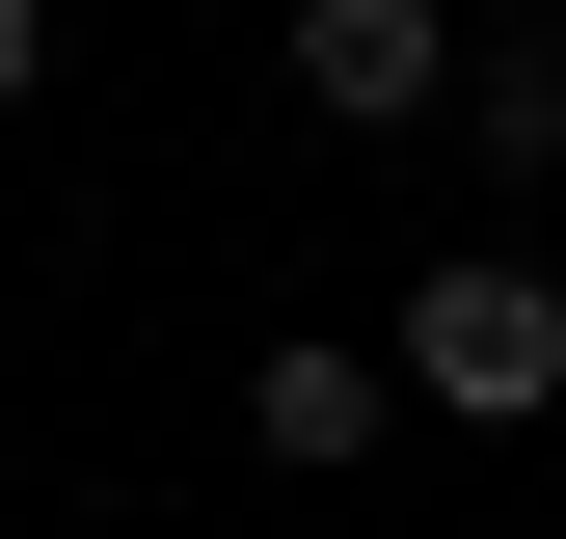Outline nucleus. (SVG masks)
<instances>
[{
	"label": "nucleus",
	"mask_w": 566,
	"mask_h": 539,
	"mask_svg": "<svg viewBox=\"0 0 566 539\" xmlns=\"http://www.w3.org/2000/svg\"><path fill=\"white\" fill-rule=\"evenodd\" d=\"M378 351H405V404H459V432H539V404H566V297L513 243H459V270H405Z\"/></svg>",
	"instance_id": "nucleus-1"
},
{
	"label": "nucleus",
	"mask_w": 566,
	"mask_h": 539,
	"mask_svg": "<svg viewBox=\"0 0 566 539\" xmlns=\"http://www.w3.org/2000/svg\"><path fill=\"white\" fill-rule=\"evenodd\" d=\"M297 108H324V135L459 108V28H432V0H297Z\"/></svg>",
	"instance_id": "nucleus-2"
},
{
	"label": "nucleus",
	"mask_w": 566,
	"mask_h": 539,
	"mask_svg": "<svg viewBox=\"0 0 566 539\" xmlns=\"http://www.w3.org/2000/svg\"><path fill=\"white\" fill-rule=\"evenodd\" d=\"M243 432H270V458H378V432H405V351H324V324H297V351L243 378Z\"/></svg>",
	"instance_id": "nucleus-3"
},
{
	"label": "nucleus",
	"mask_w": 566,
	"mask_h": 539,
	"mask_svg": "<svg viewBox=\"0 0 566 539\" xmlns=\"http://www.w3.org/2000/svg\"><path fill=\"white\" fill-rule=\"evenodd\" d=\"M459 108H485V162H566V28H513V54H485Z\"/></svg>",
	"instance_id": "nucleus-4"
},
{
	"label": "nucleus",
	"mask_w": 566,
	"mask_h": 539,
	"mask_svg": "<svg viewBox=\"0 0 566 539\" xmlns=\"http://www.w3.org/2000/svg\"><path fill=\"white\" fill-rule=\"evenodd\" d=\"M28 54H54V0H0V108H28Z\"/></svg>",
	"instance_id": "nucleus-5"
}]
</instances>
